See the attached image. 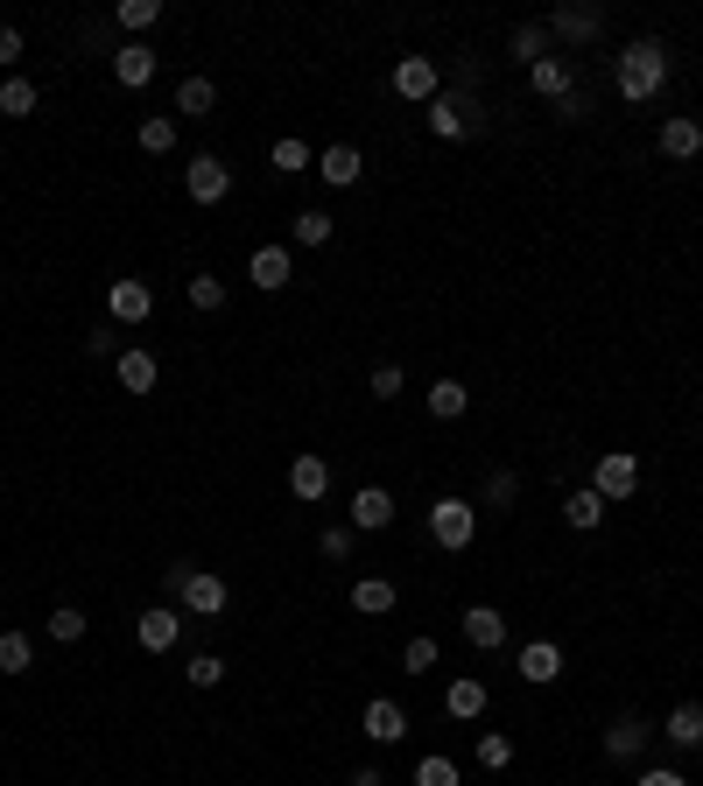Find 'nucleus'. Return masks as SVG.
<instances>
[{
	"mask_svg": "<svg viewBox=\"0 0 703 786\" xmlns=\"http://www.w3.org/2000/svg\"><path fill=\"white\" fill-rule=\"evenodd\" d=\"M661 85H669V50H661V35H633L613 64V91L633 99V106H648Z\"/></svg>",
	"mask_w": 703,
	"mask_h": 786,
	"instance_id": "obj_1",
	"label": "nucleus"
},
{
	"mask_svg": "<svg viewBox=\"0 0 703 786\" xmlns=\"http://www.w3.org/2000/svg\"><path fill=\"white\" fill-rule=\"evenodd\" d=\"M429 534H436V548L465 554V548H471V534H479V513H471L465 498H436V506H429Z\"/></svg>",
	"mask_w": 703,
	"mask_h": 786,
	"instance_id": "obj_2",
	"label": "nucleus"
},
{
	"mask_svg": "<svg viewBox=\"0 0 703 786\" xmlns=\"http://www.w3.org/2000/svg\"><path fill=\"white\" fill-rule=\"evenodd\" d=\"M633 485H640V456L633 450H605L598 471H592V492L605 498V506H619V498H633Z\"/></svg>",
	"mask_w": 703,
	"mask_h": 786,
	"instance_id": "obj_3",
	"label": "nucleus"
},
{
	"mask_svg": "<svg viewBox=\"0 0 703 786\" xmlns=\"http://www.w3.org/2000/svg\"><path fill=\"white\" fill-rule=\"evenodd\" d=\"M183 190H190V204H219L225 190H233V169H225L219 155H190V169H183Z\"/></svg>",
	"mask_w": 703,
	"mask_h": 786,
	"instance_id": "obj_4",
	"label": "nucleus"
},
{
	"mask_svg": "<svg viewBox=\"0 0 703 786\" xmlns=\"http://www.w3.org/2000/svg\"><path fill=\"white\" fill-rule=\"evenodd\" d=\"M225 604H233L225 577H212V569H190V583H183V611H190V618H219Z\"/></svg>",
	"mask_w": 703,
	"mask_h": 786,
	"instance_id": "obj_5",
	"label": "nucleus"
},
{
	"mask_svg": "<svg viewBox=\"0 0 703 786\" xmlns=\"http://www.w3.org/2000/svg\"><path fill=\"white\" fill-rule=\"evenodd\" d=\"M605 35V8H556L548 14V43H598Z\"/></svg>",
	"mask_w": 703,
	"mask_h": 786,
	"instance_id": "obj_6",
	"label": "nucleus"
},
{
	"mask_svg": "<svg viewBox=\"0 0 703 786\" xmlns=\"http://www.w3.org/2000/svg\"><path fill=\"white\" fill-rule=\"evenodd\" d=\"M246 281H254L260 295L289 289V281H296V254H289V246H260V254H254V267H246Z\"/></svg>",
	"mask_w": 703,
	"mask_h": 786,
	"instance_id": "obj_7",
	"label": "nucleus"
},
{
	"mask_svg": "<svg viewBox=\"0 0 703 786\" xmlns=\"http://www.w3.org/2000/svg\"><path fill=\"white\" fill-rule=\"evenodd\" d=\"M106 310H113V323H127V331H135V323L156 316V295H148V281H113V289H106Z\"/></svg>",
	"mask_w": 703,
	"mask_h": 786,
	"instance_id": "obj_8",
	"label": "nucleus"
},
{
	"mask_svg": "<svg viewBox=\"0 0 703 786\" xmlns=\"http://www.w3.org/2000/svg\"><path fill=\"white\" fill-rule=\"evenodd\" d=\"M661 155L669 162H696L703 155V127L690 120V112H669V120H661Z\"/></svg>",
	"mask_w": 703,
	"mask_h": 786,
	"instance_id": "obj_9",
	"label": "nucleus"
},
{
	"mask_svg": "<svg viewBox=\"0 0 703 786\" xmlns=\"http://www.w3.org/2000/svg\"><path fill=\"white\" fill-rule=\"evenodd\" d=\"M429 127L444 133V141H458V133L479 127V99H458V91H450V99H429Z\"/></svg>",
	"mask_w": 703,
	"mask_h": 786,
	"instance_id": "obj_10",
	"label": "nucleus"
},
{
	"mask_svg": "<svg viewBox=\"0 0 703 786\" xmlns=\"http://www.w3.org/2000/svg\"><path fill=\"white\" fill-rule=\"evenodd\" d=\"M648 737H654V731H648L640 717H613V723H605V758H619V765L640 758V752H648Z\"/></svg>",
	"mask_w": 703,
	"mask_h": 786,
	"instance_id": "obj_11",
	"label": "nucleus"
},
{
	"mask_svg": "<svg viewBox=\"0 0 703 786\" xmlns=\"http://www.w3.org/2000/svg\"><path fill=\"white\" fill-rule=\"evenodd\" d=\"M465 639L479 646V654H500V646H507V618L492 604H465Z\"/></svg>",
	"mask_w": 703,
	"mask_h": 786,
	"instance_id": "obj_12",
	"label": "nucleus"
},
{
	"mask_svg": "<svg viewBox=\"0 0 703 786\" xmlns=\"http://www.w3.org/2000/svg\"><path fill=\"white\" fill-rule=\"evenodd\" d=\"M352 527H359V534L394 527V498L380 492V485H359V492H352Z\"/></svg>",
	"mask_w": 703,
	"mask_h": 786,
	"instance_id": "obj_13",
	"label": "nucleus"
},
{
	"mask_svg": "<svg viewBox=\"0 0 703 786\" xmlns=\"http://www.w3.org/2000/svg\"><path fill=\"white\" fill-rule=\"evenodd\" d=\"M113 78H120L127 91H141L148 78H156V50H148V43H120V50H113Z\"/></svg>",
	"mask_w": 703,
	"mask_h": 786,
	"instance_id": "obj_14",
	"label": "nucleus"
},
{
	"mask_svg": "<svg viewBox=\"0 0 703 786\" xmlns=\"http://www.w3.org/2000/svg\"><path fill=\"white\" fill-rule=\"evenodd\" d=\"M289 492L302 498V506H310V498H324V492H331V464H324V456H310V450H302L296 464H289Z\"/></svg>",
	"mask_w": 703,
	"mask_h": 786,
	"instance_id": "obj_15",
	"label": "nucleus"
},
{
	"mask_svg": "<svg viewBox=\"0 0 703 786\" xmlns=\"http://www.w3.org/2000/svg\"><path fill=\"white\" fill-rule=\"evenodd\" d=\"M366 737H373V744H402V737H408V709L387 702V696L366 702Z\"/></svg>",
	"mask_w": 703,
	"mask_h": 786,
	"instance_id": "obj_16",
	"label": "nucleus"
},
{
	"mask_svg": "<svg viewBox=\"0 0 703 786\" xmlns=\"http://www.w3.org/2000/svg\"><path fill=\"white\" fill-rule=\"evenodd\" d=\"M394 91H402V99H436V64L429 56H402V64H394Z\"/></svg>",
	"mask_w": 703,
	"mask_h": 786,
	"instance_id": "obj_17",
	"label": "nucleus"
},
{
	"mask_svg": "<svg viewBox=\"0 0 703 786\" xmlns=\"http://www.w3.org/2000/svg\"><path fill=\"white\" fill-rule=\"evenodd\" d=\"M141 646H148V654H169V646H177V632H183V618H177V611H169V604H156V611H141Z\"/></svg>",
	"mask_w": 703,
	"mask_h": 786,
	"instance_id": "obj_18",
	"label": "nucleus"
},
{
	"mask_svg": "<svg viewBox=\"0 0 703 786\" xmlns=\"http://www.w3.org/2000/svg\"><path fill=\"white\" fill-rule=\"evenodd\" d=\"M563 675V646H548V639H535V646H521V681H535V688H548Z\"/></svg>",
	"mask_w": 703,
	"mask_h": 786,
	"instance_id": "obj_19",
	"label": "nucleus"
},
{
	"mask_svg": "<svg viewBox=\"0 0 703 786\" xmlns=\"http://www.w3.org/2000/svg\"><path fill=\"white\" fill-rule=\"evenodd\" d=\"M661 731H669V744H682V752H703V702H675Z\"/></svg>",
	"mask_w": 703,
	"mask_h": 786,
	"instance_id": "obj_20",
	"label": "nucleus"
},
{
	"mask_svg": "<svg viewBox=\"0 0 703 786\" xmlns=\"http://www.w3.org/2000/svg\"><path fill=\"white\" fill-rule=\"evenodd\" d=\"M528 85H535L542 99H556V106L569 99V91H577V78H569V64H563V56H542V64L528 71Z\"/></svg>",
	"mask_w": 703,
	"mask_h": 786,
	"instance_id": "obj_21",
	"label": "nucleus"
},
{
	"mask_svg": "<svg viewBox=\"0 0 703 786\" xmlns=\"http://www.w3.org/2000/svg\"><path fill=\"white\" fill-rule=\"evenodd\" d=\"M113 373H120V387L127 394H156V358H148V352H120V358H113Z\"/></svg>",
	"mask_w": 703,
	"mask_h": 786,
	"instance_id": "obj_22",
	"label": "nucleus"
},
{
	"mask_svg": "<svg viewBox=\"0 0 703 786\" xmlns=\"http://www.w3.org/2000/svg\"><path fill=\"white\" fill-rule=\"evenodd\" d=\"M212 106H219V85L212 78H183L177 85V112H183V120H212Z\"/></svg>",
	"mask_w": 703,
	"mask_h": 786,
	"instance_id": "obj_23",
	"label": "nucleus"
},
{
	"mask_svg": "<svg viewBox=\"0 0 703 786\" xmlns=\"http://www.w3.org/2000/svg\"><path fill=\"white\" fill-rule=\"evenodd\" d=\"M317 176H324L331 190H352L359 176H366V162H359V148H331V155L317 162Z\"/></svg>",
	"mask_w": 703,
	"mask_h": 786,
	"instance_id": "obj_24",
	"label": "nucleus"
},
{
	"mask_svg": "<svg viewBox=\"0 0 703 786\" xmlns=\"http://www.w3.org/2000/svg\"><path fill=\"white\" fill-rule=\"evenodd\" d=\"M444 709H450V717H458V723H471V717H486V681H450L444 688Z\"/></svg>",
	"mask_w": 703,
	"mask_h": 786,
	"instance_id": "obj_25",
	"label": "nucleus"
},
{
	"mask_svg": "<svg viewBox=\"0 0 703 786\" xmlns=\"http://www.w3.org/2000/svg\"><path fill=\"white\" fill-rule=\"evenodd\" d=\"M352 611H366V618L394 611V583H387V577H359V583H352Z\"/></svg>",
	"mask_w": 703,
	"mask_h": 786,
	"instance_id": "obj_26",
	"label": "nucleus"
},
{
	"mask_svg": "<svg viewBox=\"0 0 703 786\" xmlns=\"http://www.w3.org/2000/svg\"><path fill=\"white\" fill-rule=\"evenodd\" d=\"M465 408H471L465 379H436V387H429V414H436V421H458Z\"/></svg>",
	"mask_w": 703,
	"mask_h": 786,
	"instance_id": "obj_27",
	"label": "nucleus"
},
{
	"mask_svg": "<svg viewBox=\"0 0 703 786\" xmlns=\"http://www.w3.org/2000/svg\"><path fill=\"white\" fill-rule=\"evenodd\" d=\"M29 660H35L29 632H0V675H29Z\"/></svg>",
	"mask_w": 703,
	"mask_h": 786,
	"instance_id": "obj_28",
	"label": "nucleus"
},
{
	"mask_svg": "<svg viewBox=\"0 0 703 786\" xmlns=\"http://www.w3.org/2000/svg\"><path fill=\"white\" fill-rule=\"evenodd\" d=\"M563 520H569V527H598V520H605V498H598L592 485L569 492V498H563Z\"/></svg>",
	"mask_w": 703,
	"mask_h": 786,
	"instance_id": "obj_29",
	"label": "nucleus"
},
{
	"mask_svg": "<svg viewBox=\"0 0 703 786\" xmlns=\"http://www.w3.org/2000/svg\"><path fill=\"white\" fill-rule=\"evenodd\" d=\"M507 50L528 56V64H542V56H548V22H521L514 35H507Z\"/></svg>",
	"mask_w": 703,
	"mask_h": 786,
	"instance_id": "obj_30",
	"label": "nucleus"
},
{
	"mask_svg": "<svg viewBox=\"0 0 703 786\" xmlns=\"http://www.w3.org/2000/svg\"><path fill=\"white\" fill-rule=\"evenodd\" d=\"M0 112H14V120H29V112H35V85L22 78V71H8V85H0Z\"/></svg>",
	"mask_w": 703,
	"mask_h": 786,
	"instance_id": "obj_31",
	"label": "nucleus"
},
{
	"mask_svg": "<svg viewBox=\"0 0 703 786\" xmlns=\"http://www.w3.org/2000/svg\"><path fill=\"white\" fill-rule=\"evenodd\" d=\"M331 233H338L331 211H302L296 218V246H331Z\"/></svg>",
	"mask_w": 703,
	"mask_h": 786,
	"instance_id": "obj_32",
	"label": "nucleus"
},
{
	"mask_svg": "<svg viewBox=\"0 0 703 786\" xmlns=\"http://www.w3.org/2000/svg\"><path fill=\"white\" fill-rule=\"evenodd\" d=\"M183 681H190V688H219V681H225V660H219V654H190V660H183Z\"/></svg>",
	"mask_w": 703,
	"mask_h": 786,
	"instance_id": "obj_33",
	"label": "nucleus"
},
{
	"mask_svg": "<svg viewBox=\"0 0 703 786\" xmlns=\"http://www.w3.org/2000/svg\"><path fill=\"white\" fill-rule=\"evenodd\" d=\"M190 310H204V316L225 310V281L219 274H190Z\"/></svg>",
	"mask_w": 703,
	"mask_h": 786,
	"instance_id": "obj_34",
	"label": "nucleus"
},
{
	"mask_svg": "<svg viewBox=\"0 0 703 786\" xmlns=\"http://www.w3.org/2000/svg\"><path fill=\"white\" fill-rule=\"evenodd\" d=\"M141 148H148V155H169V148H177V120H169V112L141 120Z\"/></svg>",
	"mask_w": 703,
	"mask_h": 786,
	"instance_id": "obj_35",
	"label": "nucleus"
},
{
	"mask_svg": "<svg viewBox=\"0 0 703 786\" xmlns=\"http://www.w3.org/2000/svg\"><path fill=\"white\" fill-rule=\"evenodd\" d=\"M50 639H64V646L85 639V611H78V604H56V611H50Z\"/></svg>",
	"mask_w": 703,
	"mask_h": 786,
	"instance_id": "obj_36",
	"label": "nucleus"
},
{
	"mask_svg": "<svg viewBox=\"0 0 703 786\" xmlns=\"http://www.w3.org/2000/svg\"><path fill=\"white\" fill-rule=\"evenodd\" d=\"M479 765L486 773H507V765H514V737H500V731L479 737Z\"/></svg>",
	"mask_w": 703,
	"mask_h": 786,
	"instance_id": "obj_37",
	"label": "nucleus"
},
{
	"mask_svg": "<svg viewBox=\"0 0 703 786\" xmlns=\"http://www.w3.org/2000/svg\"><path fill=\"white\" fill-rule=\"evenodd\" d=\"M156 14H162V0H120V8H113V22H120V29H148Z\"/></svg>",
	"mask_w": 703,
	"mask_h": 786,
	"instance_id": "obj_38",
	"label": "nucleus"
},
{
	"mask_svg": "<svg viewBox=\"0 0 703 786\" xmlns=\"http://www.w3.org/2000/svg\"><path fill=\"white\" fill-rule=\"evenodd\" d=\"M415 786H465V779H458L450 758H423V765H415Z\"/></svg>",
	"mask_w": 703,
	"mask_h": 786,
	"instance_id": "obj_39",
	"label": "nucleus"
},
{
	"mask_svg": "<svg viewBox=\"0 0 703 786\" xmlns=\"http://www.w3.org/2000/svg\"><path fill=\"white\" fill-rule=\"evenodd\" d=\"M514 498H521V477L514 471H492L486 477V506H514Z\"/></svg>",
	"mask_w": 703,
	"mask_h": 786,
	"instance_id": "obj_40",
	"label": "nucleus"
},
{
	"mask_svg": "<svg viewBox=\"0 0 703 786\" xmlns=\"http://www.w3.org/2000/svg\"><path fill=\"white\" fill-rule=\"evenodd\" d=\"M85 352H92V358H120V331H113V323H99V331H85Z\"/></svg>",
	"mask_w": 703,
	"mask_h": 786,
	"instance_id": "obj_41",
	"label": "nucleus"
},
{
	"mask_svg": "<svg viewBox=\"0 0 703 786\" xmlns=\"http://www.w3.org/2000/svg\"><path fill=\"white\" fill-rule=\"evenodd\" d=\"M275 169H289V176H302V169H310V148H302V141H275Z\"/></svg>",
	"mask_w": 703,
	"mask_h": 786,
	"instance_id": "obj_42",
	"label": "nucleus"
},
{
	"mask_svg": "<svg viewBox=\"0 0 703 786\" xmlns=\"http://www.w3.org/2000/svg\"><path fill=\"white\" fill-rule=\"evenodd\" d=\"M402 667H408V675H429V667H436V639H408Z\"/></svg>",
	"mask_w": 703,
	"mask_h": 786,
	"instance_id": "obj_43",
	"label": "nucleus"
},
{
	"mask_svg": "<svg viewBox=\"0 0 703 786\" xmlns=\"http://www.w3.org/2000/svg\"><path fill=\"white\" fill-rule=\"evenodd\" d=\"M373 400H402V366H373Z\"/></svg>",
	"mask_w": 703,
	"mask_h": 786,
	"instance_id": "obj_44",
	"label": "nucleus"
},
{
	"mask_svg": "<svg viewBox=\"0 0 703 786\" xmlns=\"http://www.w3.org/2000/svg\"><path fill=\"white\" fill-rule=\"evenodd\" d=\"M317 548H324L331 562H345V554H352V534H345V527H324V541H317Z\"/></svg>",
	"mask_w": 703,
	"mask_h": 786,
	"instance_id": "obj_45",
	"label": "nucleus"
},
{
	"mask_svg": "<svg viewBox=\"0 0 703 786\" xmlns=\"http://www.w3.org/2000/svg\"><path fill=\"white\" fill-rule=\"evenodd\" d=\"M14 56H22V29H8V22H0V64L14 71Z\"/></svg>",
	"mask_w": 703,
	"mask_h": 786,
	"instance_id": "obj_46",
	"label": "nucleus"
},
{
	"mask_svg": "<svg viewBox=\"0 0 703 786\" xmlns=\"http://www.w3.org/2000/svg\"><path fill=\"white\" fill-rule=\"evenodd\" d=\"M183 583H190V562H169L162 569V590H169V597H183Z\"/></svg>",
	"mask_w": 703,
	"mask_h": 786,
	"instance_id": "obj_47",
	"label": "nucleus"
},
{
	"mask_svg": "<svg viewBox=\"0 0 703 786\" xmlns=\"http://www.w3.org/2000/svg\"><path fill=\"white\" fill-rule=\"evenodd\" d=\"M640 786H690V779H682L675 765H654V773H640Z\"/></svg>",
	"mask_w": 703,
	"mask_h": 786,
	"instance_id": "obj_48",
	"label": "nucleus"
},
{
	"mask_svg": "<svg viewBox=\"0 0 703 786\" xmlns=\"http://www.w3.org/2000/svg\"><path fill=\"white\" fill-rule=\"evenodd\" d=\"M352 786H387V773H380V765H359V773H352Z\"/></svg>",
	"mask_w": 703,
	"mask_h": 786,
	"instance_id": "obj_49",
	"label": "nucleus"
}]
</instances>
